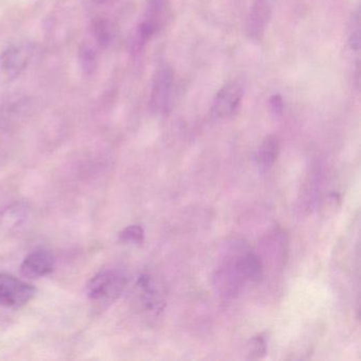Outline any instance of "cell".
Segmentation results:
<instances>
[{
    "label": "cell",
    "mask_w": 361,
    "mask_h": 361,
    "mask_svg": "<svg viewBox=\"0 0 361 361\" xmlns=\"http://www.w3.org/2000/svg\"><path fill=\"white\" fill-rule=\"evenodd\" d=\"M261 260L246 248H237L224 260L216 273V286L223 295H235L255 284L262 275Z\"/></svg>",
    "instance_id": "cell-1"
},
{
    "label": "cell",
    "mask_w": 361,
    "mask_h": 361,
    "mask_svg": "<svg viewBox=\"0 0 361 361\" xmlns=\"http://www.w3.org/2000/svg\"><path fill=\"white\" fill-rule=\"evenodd\" d=\"M170 7L168 0H148L144 17L137 26L133 39V49L139 51L164 29L170 17Z\"/></svg>",
    "instance_id": "cell-2"
},
{
    "label": "cell",
    "mask_w": 361,
    "mask_h": 361,
    "mask_svg": "<svg viewBox=\"0 0 361 361\" xmlns=\"http://www.w3.org/2000/svg\"><path fill=\"white\" fill-rule=\"evenodd\" d=\"M128 277L118 269H106L95 275L87 284V295L91 300L113 303L122 295Z\"/></svg>",
    "instance_id": "cell-3"
},
{
    "label": "cell",
    "mask_w": 361,
    "mask_h": 361,
    "mask_svg": "<svg viewBox=\"0 0 361 361\" xmlns=\"http://www.w3.org/2000/svg\"><path fill=\"white\" fill-rule=\"evenodd\" d=\"M33 47L28 43L10 46L0 55V81L10 82L21 75L32 57Z\"/></svg>",
    "instance_id": "cell-4"
},
{
    "label": "cell",
    "mask_w": 361,
    "mask_h": 361,
    "mask_svg": "<svg viewBox=\"0 0 361 361\" xmlns=\"http://www.w3.org/2000/svg\"><path fill=\"white\" fill-rule=\"evenodd\" d=\"M35 295V289L27 282L0 273V306L7 309H21Z\"/></svg>",
    "instance_id": "cell-5"
},
{
    "label": "cell",
    "mask_w": 361,
    "mask_h": 361,
    "mask_svg": "<svg viewBox=\"0 0 361 361\" xmlns=\"http://www.w3.org/2000/svg\"><path fill=\"white\" fill-rule=\"evenodd\" d=\"M245 92V85L240 79L226 83L216 93L212 103L211 114L216 119H228L237 112Z\"/></svg>",
    "instance_id": "cell-6"
},
{
    "label": "cell",
    "mask_w": 361,
    "mask_h": 361,
    "mask_svg": "<svg viewBox=\"0 0 361 361\" xmlns=\"http://www.w3.org/2000/svg\"><path fill=\"white\" fill-rule=\"evenodd\" d=\"M174 88V72L168 65L157 69L150 91V105L157 113H164L168 109Z\"/></svg>",
    "instance_id": "cell-7"
},
{
    "label": "cell",
    "mask_w": 361,
    "mask_h": 361,
    "mask_svg": "<svg viewBox=\"0 0 361 361\" xmlns=\"http://www.w3.org/2000/svg\"><path fill=\"white\" fill-rule=\"evenodd\" d=\"M277 0H255L250 8L246 23V32L253 39H259L265 35L273 17Z\"/></svg>",
    "instance_id": "cell-8"
},
{
    "label": "cell",
    "mask_w": 361,
    "mask_h": 361,
    "mask_svg": "<svg viewBox=\"0 0 361 361\" xmlns=\"http://www.w3.org/2000/svg\"><path fill=\"white\" fill-rule=\"evenodd\" d=\"M55 255L46 249L35 250L29 253L21 265V273L27 279H39L52 273L55 269Z\"/></svg>",
    "instance_id": "cell-9"
},
{
    "label": "cell",
    "mask_w": 361,
    "mask_h": 361,
    "mask_svg": "<svg viewBox=\"0 0 361 361\" xmlns=\"http://www.w3.org/2000/svg\"><path fill=\"white\" fill-rule=\"evenodd\" d=\"M136 289L139 299L148 311H158L164 309V297L156 281L150 275H140L137 280Z\"/></svg>",
    "instance_id": "cell-10"
},
{
    "label": "cell",
    "mask_w": 361,
    "mask_h": 361,
    "mask_svg": "<svg viewBox=\"0 0 361 361\" xmlns=\"http://www.w3.org/2000/svg\"><path fill=\"white\" fill-rule=\"evenodd\" d=\"M280 153L279 139L275 136L266 137L257 153V164L262 173L267 172L277 162Z\"/></svg>",
    "instance_id": "cell-11"
},
{
    "label": "cell",
    "mask_w": 361,
    "mask_h": 361,
    "mask_svg": "<svg viewBox=\"0 0 361 361\" xmlns=\"http://www.w3.org/2000/svg\"><path fill=\"white\" fill-rule=\"evenodd\" d=\"M28 216H29V213H28L27 208L21 205H14L3 210L0 221L3 227L12 231V230H17L19 228L23 227V224L27 222Z\"/></svg>",
    "instance_id": "cell-12"
},
{
    "label": "cell",
    "mask_w": 361,
    "mask_h": 361,
    "mask_svg": "<svg viewBox=\"0 0 361 361\" xmlns=\"http://www.w3.org/2000/svg\"><path fill=\"white\" fill-rule=\"evenodd\" d=\"M360 10L357 8L352 13L349 21V43L352 50L358 52L361 46V23Z\"/></svg>",
    "instance_id": "cell-13"
},
{
    "label": "cell",
    "mask_w": 361,
    "mask_h": 361,
    "mask_svg": "<svg viewBox=\"0 0 361 361\" xmlns=\"http://www.w3.org/2000/svg\"><path fill=\"white\" fill-rule=\"evenodd\" d=\"M248 358L261 359L267 354V344L263 335H257L248 344Z\"/></svg>",
    "instance_id": "cell-14"
},
{
    "label": "cell",
    "mask_w": 361,
    "mask_h": 361,
    "mask_svg": "<svg viewBox=\"0 0 361 361\" xmlns=\"http://www.w3.org/2000/svg\"><path fill=\"white\" fill-rule=\"evenodd\" d=\"M121 241L124 243L140 244L144 241V230L140 226L132 225L120 232Z\"/></svg>",
    "instance_id": "cell-15"
},
{
    "label": "cell",
    "mask_w": 361,
    "mask_h": 361,
    "mask_svg": "<svg viewBox=\"0 0 361 361\" xmlns=\"http://www.w3.org/2000/svg\"><path fill=\"white\" fill-rule=\"evenodd\" d=\"M97 57H98L97 49L89 43H85L80 51L81 64L83 68L86 71H92L96 68Z\"/></svg>",
    "instance_id": "cell-16"
},
{
    "label": "cell",
    "mask_w": 361,
    "mask_h": 361,
    "mask_svg": "<svg viewBox=\"0 0 361 361\" xmlns=\"http://www.w3.org/2000/svg\"><path fill=\"white\" fill-rule=\"evenodd\" d=\"M269 102H271V108L273 114L275 116H281L283 114V107H284L282 97L280 95H275V96L271 97Z\"/></svg>",
    "instance_id": "cell-17"
},
{
    "label": "cell",
    "mask_w": 361,
    "mask_h": 361,
    "mask_svg": "<svg viewBox=\"0 0 361 361\" xmlns=\"http://www.w3.org/2000/svg\"><path fill=\"white\" fill-rule=\"evenodd\" d=\"M91 1H92V3H99V5H100V3H106L107 0H91Z\"/></svg>",
    "instance_id": "cell-18"
}]
</instances>
